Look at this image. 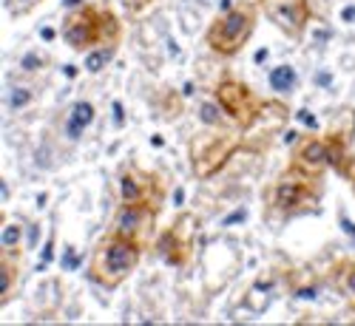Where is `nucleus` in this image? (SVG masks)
<instances>
[{"instance_id": "nucleus-6", "label": "nucleus", "mask_w": 355, "mask_h": 326, "mask_svg": "<svg viewBox=\"0 0 355 326\" xmlns=\"http://www.w3.org/2000/svg\"><path fill=\"white\" fill-rule=\"evenodd\" d=\"M344 156H347V154L338 151L333 139L310 136V139H304L299 147H295L290 167L302 170V173H307V176H318V173H324L327 167H338V162H341Z\"/></svg>"}, {"instance_id": "nucleus-2", "label": "nucleus", "mask_w": 355, "mask_h": 326, "mask_svg": "<svg viewBox=\"0 0 355 326\" xmlns=\"http://www.w3.org/2000/svg\"><path fill=\"white\" fill-rule=\"evenodd\" d=\"M63 40L74 51H92L97 46L120 40V26L105 9L83 6L63 20Z\"/></svg>"}, {"instance_id": "nucleus-7", "label": "nucleus", "mask_w": 355, "mask_h": 326, "mask_svg": "<svg viewBox=\"0 0 355 326\" xmlns=\"http://www.w3.org/2000/svg\"><path fill=\"white\" fill-rule=\"evenodd\" d=\"M261 12L270 23L293 40H302L310 23V3L307 0H261Z\"/></svg>"}, {"instance_id": "nucleus-13", "label": "nucleus", "mask_w": 355, "mask_h": 326, "mask_svg": "<svg viewBox=\"0 0 355 326\" xmlns=\"http://www.w3.org/2000/svg\"><path fill=\"white\" fill-rule=\"evenodd\" d=\"M270 88L276 94H293L295 91V85H299V74H295V69L293 66H276L273 71H270Z\"/></svg>"}, {"instance_id": "nucleus-14", "label": "nucleus", "mask_w": 355, "mask_h": 326, "mask_svg": "<svg viewBox=\"0 0 355 326\" xmlns=\"http://www.w3.org/2000/svg\"><path fill=\"white\" fill-rule=\"evenodd\" d=\"M114 54H116V43H105V46L92 48V51H88V57H85V69L92 71V74L103 71V69L114 60Z\"/></svg>"}, {"instance_id": "nucleus-18", "label": "nucleus", "mask_w": 355, "mask_h": 326, "mask_svg": "<svg viewBox=\"0 0 355 326\" xmlns=\"http://www.w3.org/2000/svg\"><path fill=\"white\" fill-rule=\"evenodd\" d=\"M20 242H23V227L20 224H6L3 227V235H0V244H3V250L17 253Z\"/></svg>"}, {"instance_id": "nucleus-3", "label": "nucleus", "mask_w": 355, "mask_h": 326, "mask_svg": "<svg viewBox=\"0 0 355 326\" xmlns=\"http://www.w3.org/2000/svg\"><path fill=\"white\" fill-rule=\"evenodd\" d=\"M256 20H259L256 6H250V3L233 6V9L222 12L211 23L208 35H205V43L211 46V51H216L222 57H236V54H239L248 46V40L253 37Z\"/></svg>"}, {"instance_id": "nucleus-19", "label": "nucleus", "mask_w": 355, "mask_h": 326, "mask_svg": "<svg viewBox=\"0 0 355 326\" xmlns=\"http://www.w3.org/2000/svg\"><path fill=\"white\" fill-rule=\"evenodd\" d=\"M43 0H6V9L12 17H23V15H32Z\"/></svg>"}, {"instance_id": "nucleus-11", "label": "nucleus", "mask_w": 355, "mask_h": 326, "mask_svg": "<svg viewBox=\"0 0 355 326\" xmlns=\"http://www.w3.org/2000/svg\"><path fill=\"white\" fill-rule=\"evenodd\" d=\"M182 221H176L162 239H159V253H162V258L165 261H171V264H182L185 258H188V250H191V235L188 239H182Z\"/></svg>"}, {"instance_id": "nucleus-8", "label": "nucleus", "mask_w": 355, "mask_h": 326, "mask_svg": "<svg viewBox=\"0 0 355 326\" xmlns=\"http://www.w3.org/2000/svg\"><path fill=\"white\" fill-rule=\"evenodd\" d=\"M154 221H157V207L154 204H145V201H120V210L114 213V233L120 235H128V239H137L142 242L148 233L154 230Z\"/></svg>"}, {"instance_id": "nucleus-1", "label": "nucleus", "mask_w": 355, "mask_h": 326, "mask_svg": "<svg viewBox=\"0 0 355 326\" xmlns=\"http://www.w3.org/2000/svg\"><path fill=\"white\" fill-rule=\"evenodd\" d=\"M139 258H142V242L111 230L97 244V250L92 255V266H88V275L105 289H116L125 278H131Z\"/></svg>"}, {"instance_id": "nucleus-15", "label": "nucleus", "mask_w": 355, "mask_h": 326, "mask_svg": "<svg viewBox=\"0 0 355 326\" xmlns=\"http://www.w3.org/2000/svg\"><path fill=\"white\" fill-rule=\"evenodd\" d=\"M338 287H341V292L347 295V301L355 309V261H344L338 266Z\"/></svg>"}, {"instance_id": "nucleus-4", "label": "nucleus", "mask_w": 355, "mask_h": 326, "mask_svg": "<svg viewBox=\"0 0 355 326\" xmlns=\"http://www.w3.org/2000/svg\"><path fill=\"white\" fill-rule=\"evenodd\" d=\"M315 188H313V176L290 167L287 173H282L276 185L270 188V207L279 210L282 216H295L315 204Z\"/></svg>"}, {"instance_id": "nucleus-5", "label": "nucleus", "mask_w": 355, "mask_h": 326, "mask_svg": "<svg viewBox=\"0 0 355 326\" xmlns=\"http://www.w3.org/2000/svg\"><path fill=\"white\" fill-rule=\"evenodd\" d=\"M216 102L222 105L227 120L236 123L239 128H250L259 120V111H261L259 97L250 91L242 80H236V77L219 80V85H216Z\"/></svg>"}, {"instance_id": "nucleus-10", "label": "nucleus", "mask_w": 355, "mask_h": 326, "mask_svg": "<svg viewBox=\"0 0 355 326\" xmlns=\"http://www.w3.org/2000/svg\"><path fill=\"white\" fill-rule=\"evenodd\" d=\"M94 116H97V108L94 102H88V100H80L69 108V116H66V139L77 142L88 128L94 125Z\"/></svg>"}, {"instance_id": "nucleus-16", "label": "nucleus", "mask_w": 355, "mask_h": 326, "mask_svg": "<svg viewBox=\"0 0 355 326\" xmlns=\"http://www.w3.org/2000/svg\"><path fill=\"white\" fill-rule=\"evenodd\" d=\"M32 100H35V94H32V88H28V85H12L6 91L9 111H23V108L32 105Z\"/></svg>"}, {"instance_id": "nucleus-17", "label": "nucleus", "mask_w": 355, "mask_h": 326, "mask_svg": "<svg viewBox=\"0 0 355 326\" xmlns=\"http://www.w3.org/2000/svg\"><path fill=\"white\" fill-rule=\"evenodd\" d=\"M222 105L219 102H202L199 105V116H202V123H208V125H225V116H222Z\"/></svg>"}, {"instance_id": "nucleus-9", "label": "nucleus", "mask_w": 355, "mask_h": 326, "mask_svg": "<svg viewBox=\"0 0 355 326\" xmlns=\"http://www.w3.org/2000/svg\"><path fill=\"white\" fill-rule=\"evenodd\" d=\"M157 176L145 173L139 167H125L120 173V201L131 204V201H145V204H154L157 207Z\"/></svg>"}, {"instance_id": "nucleus-12", "label": "nucleus", "mask_w": 355, "mask_h": 326, "mask_svg": "<svg viewBox=\"0 0 355 326\" xmlns=\"http://www.w3.org/2000/svg\"><path fill=\"white\" fill-rule=\"evenodd\" d=\"M0 275H3V284H0V304H9L15 287H17V261L12 250H3V258H0Z\"/></svg>"}]
</instances>
